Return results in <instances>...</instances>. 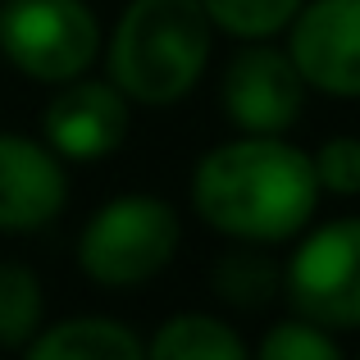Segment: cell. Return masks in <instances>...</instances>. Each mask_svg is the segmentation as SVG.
Instances as JSON below:
<instances>
[{
	"label": "cell",
	"mask_w": 360,
	"mask_h": 360,
	"mask_svg": "<svg viewBox=\"0 0 360 360\" xmlns=\"http://www.w3.org/2000/svg\"><path fill=\"white\" fill-rule=\"evenodd\" d=\"M319 196L310 150L283 132H242L192 169V210L229 242H292L310 229Z\"/></svg>",
	"instance_id": "obj_1"
},
{
	"label": "cell",
	"mask_w": 360,
	"mask_h": 360,
	"mask_svg": "<svg viewBox=\"0 0 360 360\" xmlns=\"http://www.w3.org/2000/svg\"><path fill=\"white\" fill-rule=\"evenodd\" d=\"M210 46L201 0H128L110 32V78L132 105H174L205 78Z\"/></svg>",
	"instance_id": "obj_2"
},
{
	"label": "cell",
	"mask_w": 360,
	"mask_h": 360,
	"mask_svg": "<svg viewBox=\"0 0 360 360\" xmlns=\"http://www.w3.org/2000/svg\"><path fill=\"white\" fill-rule=\"evenodd\" d=\"M183 224L165 196L123 192L115 201L96 205L78 233V264L101 288H141L178 255Z\"/></svg>",
	"instance_id": "obj_3"
},
{
	"label": "cell",
	"mask_w": 360,
	"mask_h": 360,
	"mask_svg": "<svg viewBox=\"0 0 360 360\" xmlns=\"http://www.w3.org/2000/svg\"><path fill=\"white\" fill-rule=\"evenodd\" d=\"M0 55L32 82L78 78L101 55V18L87 0H0Z\"/></svg>",
	"instance_id": "obj_4"
},
{
	"label": "cell",
	"mask_w": 360,
	"mask_h": 360,
	"mask_svg": "<svg viewBox=\"0 0 360 360\" xmlns=\"http://www.w3.org/2000/svg\"><path fill=\"white\" fill-rule=\"evenodd\" d=\"M283 292L297 315L328 333L360 328V214L310 229L283 264Z\"/></svg>",
	"instance_id": "obj_5"
},
{
	"label": "cell",
	"mask_w": 360,
	"mask_h": 360,
	"mask_svg": "<svg viewBox=\"0 0 360 360\" xmlns=\"http://www.w3.org/2000/svg\"><path fill=\"white\" fill-rule=\"evenodd\" d=\"M128 128H132V101L115 87V78L105 82L78 73V78L60 82V91L41 110V141L73 165L115 155L128 141Z\"/></svg>",
	"instance_id": "obj_6"
},
{
	"label": "cell",
	"mask_w": 360,
	"mask_h": 360,
	"mask_svg": "<svg viewBox=\"0 0 360 360\" xmlns=\"http://www.w3.org/2000/svg\"><path fill=\"white\" fill-rule=\"evenodd\" d=\"M306 91L310 87L292 55L269 41H246L219 82L224 115L242 132H288L306 110Z\"/></svg>",
	"instance_id": "obj_7"
},
{
	"label": "cell",
	"mask_w": 360,
	"mask_h": 360,
	"mask_svg": "<svg viewBox=\"0 0 360 360\" xmlns=\"http://www.w3.org/2000/svg\"><path fill=\"white\" fill-rule=\"evenodd\" d=\"M288 55L306 87L360 96V0H306L288 23Z\"/></svg>",
	"instance_id": "obj_8"
},
{
	"label": "cell",
	"mask_w": 360,
	"mask_h": 360,
	"mask_svg": "<svg viewBox=\"0 0 360 360\" xmlns=\"http://www.w3.org/2000/svg\"><path fill=\"white\" fill-rule=\"evenodd\" d=\"M69 201L64 160L46 141L0 132V233H37Z\"/></svg>",
	"instance_id": "obj_9"
},
{
	"label": "cell",
	"mask_w": 360,
	"mask_h": 360,
	"mask_svg": "<svg viewBox=\"0 0 360 360\" xmlns=\"http://www.w3.org/2000/svg\"><path fill=\"white\" fill-rule=\"evenodd\" d=\"M23 352L37 360H137L146 356V338L110 315H73L41 324Z\"/></svg>",
	"instance_id": "obj_10"
},
{
	"label": "cell",
	"mask_w": 360,
	"mask_h": 360,
	"mask_svg": "<svg viewBox=\"0 0 360 360\" xmlns=\"http://www.w3.org/2000/svg\"><path fill=\"white\" fill-rule=\"evenodd\" d=\"M251 347L229 319L205 315V310H183L169 315L155 333L146 338V356L155 360H242Z\"/></svg>",
	"instance_id": "obj_11"
},
{
	"label": "cell",
	"mask_w": 360,
	"mask_h": 360,
	"mask_svg": "<svg viewBox=\"0 0 360 360\" xmlns=\"http://www.w3.org/2000/svg\"><path fill=\"white\" fill-rule=\"evenodd\" d=\"M210 292L233 310H264L283 292V264L260 242H238L210 264Z\"/></svg>",
	"instance_id": "obj_12"
},
{
	"label": "cell",
	"mask_w": 360,
	"mask_h": 360,
	"mask_svg": "<svg viewBox=\"0 0 360 360\" xmlns=\"http://www.w3.org/2000/svg\"><path fill=\"white\" fill-rule=\"evenodd\" d=\"M41 324H46L41 278L18 260H0V347L23 352Z\"/></svg>",
	"instance_id": "obj_13"
},
{
	"label": "cell",
	"mask_w": 360,
	"mask_h": 360,
	"mask_svg": "<svg viewBox=\"0 0 360 360\" xmlns=\"http://www.w3.org/2000/svg\"><path fill=\"white\" fill-rule=\"evenodd\" d=\"M306 0H201L210 23L238 41H274Z\"/></svg>",
	"instance_id": "obj_14"
},
{
	"label": "cell",
	"mask_w": 360,
	"mask_h": 360,
	"mask_svg": "<svg viewBox=\"0 0 360 360\" xmlns=\"http://www.w3.org/2000/svg\"><path fill=\"white\" fill-rule=\"evenodd\" d=\"M255 352L264 360H338L342 347L328 328L297 315V319H283V324H269V333L255 342Z\"/></svg>",
	"instance_id": "obj_15"
},
{
	"label": "cell",
	"mask_w": 360,
	"mask_h": 360,
	"mask_svg": "<svg viewBox=\"0 0 360 360\" xmlns=\"http://www.w3.org/2000/svg\"><path fill=\"white\" fill-rule=\"evenodd\" d=\"M319 192L328 196H360V137H328L310 155Z\"/></svg>",
	"instance_id": "obj_16"
}]
</instances>
